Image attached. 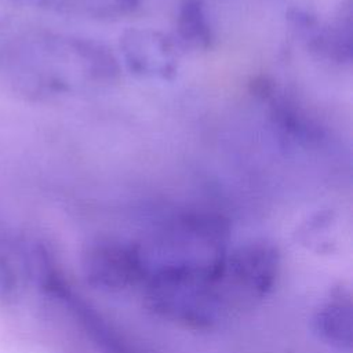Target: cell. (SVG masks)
<instances>
[{
	"label": "cell",
	"instance_id": "1",
	"mask_svg": "<svg viewBox=\"0 0 353 353\" xmlns=\"http://www.w3.org/2000/svg\"><path fill=\"white\" fill-rule=\"evenodd\" d=\"M22 81L40 98L84 95L102 91L120 76L117 57L103 43L44 33L22 48Z\"/></svg>",
	"mask_w": 353,
	"mask_h": 353
},
{
	"label": "cell",
	"instance_id": "2",
	"mask_svg": "<svg viewBox=\"0 0 353 353\" xmlns=\"http://www.w3.org/2000/svg\"><path fill=\"white\" fill-rule=\"evenodd\" d=\"M281 269L279 248L254 240L229 248L212 280V295L221 323L261 303L274 288Z\"/></svg>",
	"mask_w": 353,
	"mask_h": 353
},
{
	"label": "cell",
	"instance_id": "3",
	"mask_svg": "<svg viewBox=\"0 0 353 353\" xmlns=\"http://www.w3.org/2000/svg\"><path fill=\"white\" fill-rule=\"evenodd\" d=\"M39 259L43 287L68 307L85 335L102 353H153L76 294L63 277L52 269L51 261L43 248L39 251Z\"/></svg>",
	"mask_w": 353,
	"mask_h": 353
},
{
	"label": "cell",
	"instance_id": "4",
	"mask_svg": "<svg viewBox=\"0 0 353 353\" xmlns=\"http://www.w3.org/2000/svg\"><path fill=\"white\" fill-rule=\"evenodd\" d=\"M81 270L92 288L105 292L141 287L143 279L138 244L116 239L91 243L83 252Z\"/></svg>",
	"mask_w": 353,
	"mask_h": 353
},
{
	"label": "cell",
	"instance_id": "5",
	"mask_svg": "<svg viewBox=\"0 0 353 353\" xmlns=\"http://www.w3.org/2000/svg\"><path fill=\"white\" fill-rule=\"evenodd\" d=\"M352 0H345L330 21H321L303 8H292L287 18L313 55L343 66L352 62Z\"/></svg>",
	"mask_w": 353,
	"mask_h": 353
},
{
	"label": "cell",
	"instance_id": "6",
	"mask_svg": "<svg viewBox=\"0 0 353 353\" xmlns=\"http://www.w3.org/2000/svg\"><path fill=\"white\" fill-rule=\"evenodd\" d=\"M120 52L131 73L170 80L178 69L179 48L172 37L150 29L131 28L120 36Z\"/></svg>",
	"mask_w": 353,
	"mask_h": 353
},
{
	"label": "cell",
	"instance_id": "7",
	"mask_svg": "<svg viewBox=\"0 0 353 353\" xmlns=\"http://www.w3.org/2000/svg\"><path fill=\"white\" fill-rule=\"evenodd\" d=\"M251 92L266 103L272 124L283 138L307 148L319 146L323 142L325 137L324 128L272 79L256 77L251 83Z\"/></svg>",
	"mask_w": 353,
	"mask_h": 353
},
{
	"label": "cell",
	"instance_id": "8",
	"mask_svg": "<svg viewBox=\"0 0 353 353\" xmlns=\"http://www.w3.org/2000/svg\"><path fill=\"white\" fill-rule=\"evenodd\" d=\"M313 328L330 346L350 352L353 342V305L346 290H335L323 301L313 316Z\"/></svg>",
	"mask_w": 353,
	"mask_h": 353
},
{
	"label": "cell",
	"instance_id": "9",
	"mask_svg": "<svg viewBox=\"0 0 353 353\" xmlns=\"http://www.w3.org/2000/svg\"><path fill=\"white\" fill-rule=\"evenodd\" d=\"M172 39L179 50L200 51L211 47L214 33L203 0H181Z\"/></svg>",
	"mask_w": 353,
	"mask_h": 353
},
{
	"label": "cell",
	"instance_id": "10",
	"mask_svg": "<svg viewBox=\"0 0 353 353\" xmlns=\"http://www.w3.org/2000/svg\"><path fill=\"white\" fill-rule=\"evenodd\" d=\"M61 14L92 19H120L137 10L141 0H19Z\"/></svg>",
	"mask_w": 353,
	"mask_h": 353
},
{
	"label": "cell",
	"instance_id": "11",
	"mask_svg": "<svg viewBox=\"0 0 353 353\" xmlns=\"http://www.w3.org/2000/svg\"><path fill=\"white\" fill-rule=\"evenodd\" d=\"M11 288H12V277L8 269L4 266V263L0 262V298L7 296Z\"/></svg>",
	"mask_w": 353,
	"mask_h": 353
}]
</instances>
